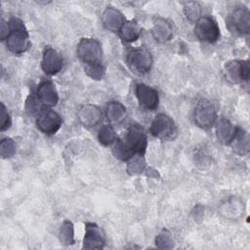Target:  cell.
<instances>
[{"label":"cell","instance_id":"cell-1","mask_svg":"<svg viewBox=\"0 0 250 250\" xmlns=\"http://www.w3.org/2000/svg\"><path fill=\"white\" fill-rule=\"evenodd\" d=\"M147 145V137L145 129L138 125H131L125 137L117 140L113 146V154L116 158L127 161L136 154H144Z\"/></svg>","mask_w":250,"mask_h":250},{"label":"cell","instance_id":"cell-2","mask_svg":"<svg viewBox=\"0 0 250 250\" xmlns=\"http://www.w3.org/2000/svg\"><path fill=\"white\" fill-rule=\"evenodd\" d=\"M9 24L11 32L7 38V48L16 55L24 53L30 47V41L23 22L20 19L13 17Z\"/></svg>","mask_w":250,"mask_h":250},{"label":"cell","instance_id":"cell-3","mask_svg":"<svg viewBox=\"0 0 250 250\" xmlns=\"http://www.w3.org/2000/svg\"><path fill=\"white\" fill-rule=\"evenodd\" d=\"M77 56L84 63V66L103 64L102 47L94 38H82L79 41Z\"/></svg>","mask_w":250,"mask_h":250},{"label":"cell","instance_id":"cell-4","mask_svg":"<svg viewBox=\"0 0 250 250\" xmlns=\"http://www.w3.org/2000/svg\"><path fill=\"white\" fill-rule=\"evenodd\" d=\"M129 68L137 74H145L151 68L152 56L146 47L131 50L126 58Z\"/></svg>","mask_w":250,"mask_h":250},{"label":"cell","instance_id":"cell-5","mask_svg":"<svg viewBox=\"0 0 250 250\" xmlns=\"http://www.w3.org/2000/svg\"><path fill=\"white\" fill-rule=\"evenodd\" d=\"M149 131L152 136L162 140H173L177 136V127L173 119L165 113H159L154 117Z\"/></svg>","mask_w":250,"mask_h":250},{"label":"cell","instance_id":"cell-6","mask_svg":"<svg viewBox=\"0 0 250 250\" xmlns=\"http://www.w3.org/2000/svg\"><path fill=\"white\" fill-rule=\"evenodd\" d=\"M194 121L202 129L211 128L217 119V111L214 104L206 100L200 99L194 107Z\"/></svg>","mask_w":250,"mask_h":250},{"label":"cell","instance_id":"cell-7","mask_svg":"<svg viewBox=\"0 0 250 250\" xmlns=\"http://www.w3.org/2000/svg\"><path fill=\"white\" fill-rule=\"evenodd\" d=\"M194 33L200 41L215 43L220 37V28L211 17L202 16L195 22Z\"/></svg>","mask_w":250,"mask_h":250},{"label":"cell","instance_id":"cell-8","mask_svg":"<svg viewBox=\"0 0 250 250\" xmlns=\"http://www.w3.org/2000/svg\"><path fill=\"white\" fill-rule=\"evenodd\" d=\"M229 29L236 34H248L250 30V12L248 8L241 6L234 9L227 19Z\"/></svg>","mask_w":250,"mask_h":250},{"label":"cell","instance_id":"cell-9","mask_svg":"<svg viewBox=\"0 0 250 250\" xmlns=\"http://www.w3.org/2000/svg\"><path fill=\"white\" fill-rule=\"evenodd\" d=\"M225 77L230 83H241L248 81L250 65L248 61L232 60L226 62L224 67Z\"/></svg>","mask_w":250,"mask_h":250},{"label":"cell","instance_id":"cell-10","mask_svg":"<svg viewBox=\"0 0 250 250\" xmlns=\"http://www.w3.org/2000/svg\"><path fill=\"white\" fill-rule=\"evenodd\" d=\"M62 123V117L53 109L47 108L41 110L37 120V128L46 135H54L61 128Z\"/></svg>","mask_w":250,"mask_h":250},{"label":"cell","instance_id":"cell-11","mask_svg":"<svg viewBox=\"0 0 250 250\" xmlns=\"http://www.w3.org/2000/svg\"><path fill=\"white\" fill-rule=\"evenodd\" d=\"M136 96L140 106L146 110H153L158 106L159 98L157 91L146 84L140 83L137 85Z\"/></svg>","mask_w":250,"mask_h":250},{"label":"cell","instance_id":"cell-12","mask_svg":"<svg viewBox=\"0 0 250 250\" xmlns=\"http://www.w3.org/2000/svg\"><path fill=\"white\" fill-rule=\"evenodd\" d=\"M63 65L62 56L54 48L48 47L44 50L41 62L43 71L48 75H55L61 71Z\"/></svg>","mask_w":250,"mask_h":250},{"label":"cell","instance_id":"cell-13","mask_svg":"<svg viewBox=\"0 0 250 250\" xmlns=\"http://www.w3.org/2000/svg\"><path fill=\"white\" fill-rule=\"evenodd\" d=\"M105 242L104 235L100 227L94 223H88L85 226V235L83 238V248L101 249Z\"/></svg>","mask_w":250,"mask_h":250},{"label":"cell","instance_id":"cell-14","mask_svg":"<svg viewBox=\"0 0 250 250\" xmlns=\"http://www.w3.org/2000/svg\"><path fill=\"white\" fill-rule=\"evenodd\" d=\"M102 22L107 30L111 32H119L125 22V19L119 10L113 7H107L102 14Z\"/></svg>","mask_w":250,"mask_h":250},{"label":"cell","instance_id":"cell-15","mask_svg":"<svg viewBox=\"0 0 250 250\" xmlns=\"http://www.w3.org/2000/svg\"><path fill=\"white\" fill-rule=\"evenodd\" d=\"M36 97L42 104L49 107L56 105L59 101L57 89L51 81H44L38 85Z\"/></svg>","mask_w":250,"mask_h":250},{"label":"cell","instance_id":"cell-16","mask_svg":"<svg viewBox=\"0 0 250 250\" xmlns=\"http://www.w3.org/2000/svg\"><path fill=\"white\" fill-rule=\"evenodd\" d=\"M77 115L80 123L85 127L96 126L102 119L101 109L94 104L82 105L79 108Z\"/></svg>","mask_w":250,"mask_h":250},{"label":"cell","instance_id":"cell-17","mask_svg":"<svg viewBox=\"0 0 250 250\" xmlns=\"http://www.w3.org/2000/svg\"><path fill=\"white\" fill-rule=\"evenodd\" d=\"M237 128L226 118L219 120L216 126V135L218 140L224 145H229L236 133Z\"/></svg>","mask_w":250,"mask_h":250},{"label":"cell","instance_id":"cell-18","mask_svg":"<svg viewBox=\"0 0 250 250\" xmlns=\"http://www.w3.org/2000/svg\"><path fill=\"white\" fill-rule=\"evenodd\" d=\"M219 212L225 218L237 219L243 214V204L238 198L230 197L222 203Z\"/></svg>","mask_w":250,"mask_h":250},{"label":"cell","instance_id":"cell-19","mask_svg":"<svg viewBox=\"0 0 250 250\" xmlns=\"http://www.w3.org/2000/svg\"><path fill=\"white\" fill-rule=\"evenodd\" d=\"M151 33L153 38L160 43H165L169 41L173 36V30L170 23L162 18H158L154 21L151 28Z\"/></svg>","mask_w":250,"mask_h":250},{"label":"cell","instance_id":"cell-20","mask_svg":"<svg viewBox=\"0 0 250 250\" xmlns=\"http://www.w3.org/2000/svg\"><path fill=\"white\" fill-rule=\"evenodd\" d=\"M235 153L239 155H245L249 151V136L246 131L241 128H237L236 133L229 144Z\"/></svg>","mask_w":250,"mask_h":250},{"label":"cell","instance_id":"cell-21","mask_svg":"<svg viewBox=\"0 0 250 250\" xmlns=\"http://www.w3.org/2000/svg\"><path fill=\"white\" fill-rule=\"evenodd\" d=\"M121 39L124 42H134L141 35V27L135 21H125L121 29L119 30Z\"/></svg>","mask_w":250,"mask_h":250},{"label":"cell","instance_id":"cell-22","mask_svg":"<svg viewBox=\"0 0 250 250\" xmlns=\"http://www.w3.org/2000/svg\"><path fill=\"white\" fill-rule=\"evenodd\" d=\"M106 116L111 123H121L126 117V108L119 102H110L106 106Z\"/></svg>","mask_w":250,"mask_h":250},{"label":"cell","instance_id":"cell-23","mask_svg":"<svg viewBox=\"0 0 250 250\" xmlns=\"http://www.w3.org/2000/svg\"><path fill=\"white\" fill-rule=\"evenodd\" d=\"M59 237L63 245H70L74 243V228L69 221H64L60 229Z\"/></svg>","mask_w":250,"mask_h":250},{"label":"cell","instance_id":"cell-24","mask_svg":"<svg viewBox=\"0 0 250 250\" xmlns=\"http://www.w3.org/2000/svg\"><path fill=\"white\" fill-rule=\"evenodd\" d=\"M127 172L130 175H138L142 173L146 167V160L143 154H136L127 160Z\"/></svg>","mask_w":250,"mask_h":250},{"label":"cell","instance_id":"cell-25","mask_svg":"<svg viewBox=\"0 0 250 250\" xmlns=\"http://www.w3.org/2000/svg\"><path fill=\"white\" fill-rule=\"evenodd\" d=\"M98 137H99V141L102 145L108 146V145H111L115 141L116 135H115V131H114L113 127L109 124H105L101 127Z\"/></svg>","mask_w":250,"mask_h":250},{"label":"cell","instance_id":"cell-26","mask_svg":"<svg viewBox=\"0 0 250 250\" xmlns=\"http://www.w3.org/2000/svg\"><path fill=\"white\" fill-rule=\"evenodd\" d=\"M155 244L160 249H171L174 247V239L172 237V234L166 230L163 229L161 232H159L155 237Z\"/></svg>","mask_w":250,"mask_h":250},{"label":"cell","instance_id":"cell-27","mask_svg":"<svg viewBox=\"0 0 250 250\" xmlns=\"http://www.w3.org/2000/svg\"><path fill=\"white\" fill-rule=\"evenodd\" d=\"M184 11L186 14V17L190 21H196L201 16V9L200 5L197 2L189 1L186 2L184 4Z\"/></svg>","mask_w":250,"mask_h":250},{"label":"cell","instance_id":"cell-28","mask_svg":"<svg viewBox=\"0 0 250 250\" xmlns=\"http://www.w3.org/2000/svg\"><path fill=\"white\" fill-rule=\"evenodd\" d=\"M16 153V144L11 138H5L0 143V155L2 158H10Z\"/></svg>","mask_w":250,"mask_h":250},{"label":"cell","instance_id":"cell-29","mask_svg":"<svg viewBox=\"0 0 250 250\" xmlns=\"http://www.w3.org/2000/svg\"><path fill=\"white\" fill-rule=\"evenodd\" d=\"M85 73L95 80H100L104 76L105 68L104 64L100 65H90V66H84Z\"/></svg>","mask_w":250,"mask_h":250},{"label":"cell","instance_id":"cell-30","mask_svg":"<svg viewBox=\"0 0 250 250\" xmlns=\"http://www.w3.org/2000/svg\"><path fill=\"white\" fill-rule=\"evenodd\" d=\"M0 130L5 131L11 126L10 114L3 103H1V114H0Z\"/></svg>","mask_w":250,"mask_h":250},{"label":"cell","instance_id":"cell-31","mask_svg":"<svg viewBox=\"0 0 250 250\" xmlns=\"http://www.w3.org/2000/svg\"><path fill=\"white\" fill-rule=\"evenodd\" d=\"M40 102L38 100L37 97H34V96H29L26 100V103H25V110L30 113V114H33L37 111L40 110Z\"/></svg>","mask_w":250,"mask_h":250},{"label":"cell","instance_id":"cell-32","mask_svg":"<svg viewBox=\"0 0 250 250\" xmlns=\"http://www.w3.org/2000/svg\"><path fill=\"white\" fill-rule=\"evenodd\" d=\"M11 32V27L9 22L5 21L4 20H1V24H0V37L1 40H5L8 38L9 34Z\"/></svg>","mask_w":250,"mask_h":250}]
</instances>
